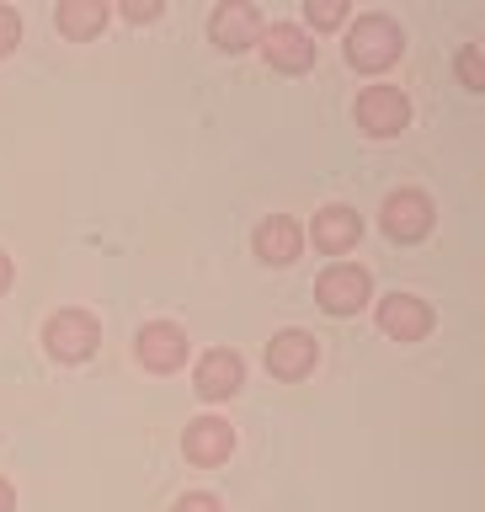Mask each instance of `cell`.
<instances>
[{
	"label": "cell",
	"mask_w": 485,
	"mask_h": 512,
	"mask_svg": "<svg viewBox=\"0 0 485 512\" xmlns=\"http://www.w3.org/2000/svg\"><path fill=\"white\" fill-rule=\"evenodd\" d=\"M240 379H246V363H240V352H208L198 363V395L203 400H230L240 390Z\"/></svg>",
	"instance_id": "cell-11"
},
{
	"label": "cell",
	"mask_w": 485,
	"mask_h": 512,
	"mask_svg": "<svg viewBox=\"0 0 485 512\" xmlns=\"http://www.w3.org/2000/svg\"><path fill=\"white\" fill-rule=\"evenodd\" d=\"M256 43H262V54H267L272 70H283V75H299V70H310V64H315V43H310V32L294 27V22H278L272 32H262Z\"/></svg>",
	"instance_id": "cell-7"
},
{
	"label": "cell",
	"mask_w": 485,
	"mask_h": 512,
	"mask_svg": "<svg viewBox=\"0 0 485 512\" xmlns=\"http://www.w3.org/2000/svg\"><path fill=\"white\" fill-rule=\"evenodd\" d=\"M347 59H352V70H368V75L390 70L400 59V27L390 16H358L347 27Z\"/></svg>",
	"instance_id": "cell-1"
},
{
	"label": "cell",
	"mask_w": 485,
	"mask_h": 512,
	"mask_svg": "<svg viewBox=\"0 0 485 512\" xmlns=\"http://www.w3.org/2000/svg\"><path fill=\"white\" fill-rule=\"evenodd\" d=\"M299 224L294 219H283V214H272V219H262L256 224V256L262 262H272V267H288L299 256Z\"/></svg>",
	"instance_id": "cell-14"
},
{
	"label": "cell",
	"mask_w": 485,
	"mask_h": 512,
	"mask_svg": "<svg viewBox=\"0 0 485 512\" xmlns=\"http://www.w3.org/2000/svg\"><path fill=\"white\" fill-rule=\"evenodd\" d=\"M406 123H411V102H406V91H395V86H368V91L358 96V128H363V134H374V139H395Z\"/></svg>",
	"instance_id": "cell-3"
},
{
	"label": "cell",
	"mask_w": 485,
	"mask_h": 512,
	"mask_svg": "<svg viewBox=\"0 0 485 512\" xmlns=\"http://www.w3.org/2000/svg\"><path fill=\"white\" fill-rule=\"evenodd\" d=\"M0 512H16V491H11V480H0Z\"/></svg>",
	"instance_id": "cell-21"
},
{
	"label": "cell",
	"mask_w": 485,
	"mask_h": 512,
	"mask_svg": "<svg viewBox=\"0 0 485 512\" xmlns=\"http://www.w3.org/2000/svg\"><path fill=\"white\" fill-rule=\"evenodd\" d=\"M208 32H214V43L224 48V54H240V48H251L256 38H262V22H256V11L246 6V0H230V6H219L214 16H208Z\"/></svg>",
	"instance_id": "cell-8"
},
{
	"label": "cell",
	"mask_w": 485,
	"mask_h": 512,
	"mask_svg": "<svg viewBox=\"0 0 485 512\" xmlns=\"http://www.w3.org/2000/svg\"><path fill=\"white\" fill-rule=\"evenodd\" d=\"M16 43H22V16L11 6H0V54H11Z\"/></svg>",
	"instance_id": "cell-17"
},
{
	"label": "cell",
	"mask_w": 485,
	"mask_h": 512,
	"mask_svg": "<svg viewBox=\"0 0 485 512\" xmlns=\"http://www.w3.org/2000/svg\"><path fill=\"white\" fill-rule=\"evenodd\" d=\"M379 326L390 331L395 342H422V336L432 331V310L411 294H390L379 304Z\"/></svg>",
	"instance_id": "cell-10"
},
{
	"label": "cell",
	"mask_w": 485,
	"mask_h": 512,
	"mask_svg": "<svg viewBox=\"0 0 485 512\" xmlns=\"http://www.w3.org/2000/svg\"><path fill=\"white\" fill-rule=\"evenodd\" d=\"M107 27V6L102 0H64L59 6V32L64 38H96Z\"/></svg>",
	"instance_id": "cell-15"
},
{
	"label": "cell",
	"mask_w": 485,
	"mask_h": 512,
	"mask_svg": "<svg viewBox=\"0 0 485 512\" xmlns=\"http://www.w3.org/2000/svg\"><path fill=\"white\" fill-rule=\"evenodd\" d=\"M459 75H464V86H470V91H480V86H485V70H480V48H464V54H459Z\"/></svg>",
	"instance_id": "cell-18"
},
{
	"label": "cell",
	"mask_w": 485,
	"mask_h": 512,
	"mask_svg": "<svg viewBox=\"0 0 485 512\" xmlns=\"http://www.w3.org/2000/svg\"><path fill=\"white\" fill-rule=\"evenodd\" d=\"M432 230V198L416 187H400L384 198V235L400 240V246H411V240H422Z\"/></svg>",
	"instance_id": "cell-4"
},
{
	"label": "cell",
	"mask_w": 485,
	"mask_h": 512,
	"mask_svg": "<svg viewBox=\"0 0 485 512\" xmlns=\"http://www.w3.org/2000/svg\"><path fill=\"white\" fill-rule=\"evenodd\" d=\"M43 342H48V352H54L59 363H86L96 352V342H102V331H96V320L86 310H59L43 326Z\"/></svg>",
	"instance_id": "cell-2"
},
{
	"label": "cell",
	"mask_w": 485,
	"mask_h": 512,
	"mask_svg": "<svg viewBox=\"0 0 485 512\" xmlns=\"http://www.w3.org/2000/svg\"><path fill=\"white\" fill-rule=\"evenodd\" d=\"M123 16H128V22H155V16H160V6H155V0H128V6H123Z\"/></svg>",
	"instance_id": "cell-20"
},
{
	"label": "cell",
	"mask_w": 485,
	"mask_h": 512,
	"mask_svg": "<svg viewBox=\"0 0 485 512\" xmlns=\"http://www.w3.org/2000/svg\"><path fill=\"white\" fill-rule=\"evenodd\" d=\"M6 288H11V256L0 251V294H6Z\"/></svg>",
	"instance_id": "cell-22"
},
{
	"label": "cell",
	"mask_w": 485,
	"mask_h": 512,
	"mask_svg": "<svg viewBox=\"0 0 485 512\" xmlns=\"http://www.w3.org/2000/svg\"><path fill=\"white\" fill-rule=\"evenodd\" d=\"M304 16H310V27H336L347 22V6L342 0H304Z\"/></svg>",
	"instance_id": "cell-16"
},
{
	"label": "cell",
	"mask_w": 485,
	"mask_h": 512,
	"mask_svg": "<svg viewBox=\"0 0 485 512\" xmlns=\"http://www.w3.org/2000/svg\"><path fill=\"white\" fill-rule=\"evenodd\" d=\"M358 235H363V219L352 214L347 203H331V208H320V214H315V246L320 251L342 256V251L358 246Z\"/></svg>",
	"instance_id": "cell-13"
},
{
	"label": "cell",
	"mask_w": 485,
	"mask_h": 512,
	"mask_svg": "<svg viewBox=\"0 0 485 512\" xmlns=\"http://www.w3.org/2000/svg\"><path fill=\"white\" fill-rule=\"evenodd\" d=\"M139 363L150 368V374H176V368L187 363V331L171 326V320H150V326L139 331Z\"/></svg>",
	"instance_id": "cell-6"
},
{
	"label": "cell",
	"mask_w": 485,
	"mask_h": 512,
	"mask_svg": "<svg viewBox=\"0 0 485 512\" xmlns=\"http://www.w3.org/2000/svg\"><path fill=\"white\" fill-rule=\"evenodd\" d=\"M368 272L363 267H331V272H320V283H315V299H320V310H331V315H358L363 304H368Z\"/></svg>",
	"instance_id": "cell-5"
},
{
	"label": "cell",
	"mask_w": 485,
	"mask_h": 512,
	"mask_svg": "<svg viewBox=\"0 0 485 512\" xmlns=\"http://www.w3.org/2000/svg\"><path fill=\"white\" fill-rule=\"evenodd\" d=\"M176 512H224V507H219V496H208V491H187L182 502H176Z\"/></svg>",
	"instance_id": "cell-19"
},
{
	"label": "cell",
	"mask_w": 485,
	"mask_h": 512,
	"mask_svg": "<svg viewBox=\"0 0 485 512\" xmlns=\"http://www.w3.org/2000/svg\"><path fill=\"white\" fill-rule=\"evenodd\" d=\"M267 368L278 379H304L315 368V336L310 331H278L267 342Z\"/></svg>",
	"instance_id": "cell-9"
},
{
	"label": "cell",
	"mask_w": 485,
	"mask_h": 512,
	"mask_svg": "<svg viewBox=\"0 0 485 512\" xmlns=\"http://www.w3.org/2000/svg\"><path fill=\"white\" fill-rule=\"evenodd\" d=\"M182 448H187L192 464H224L230 448H235V432H230V422H219V416H203V422L187 427Z\"/></svg>",
	"instance_id": "cell-12"
}]
</instances>
